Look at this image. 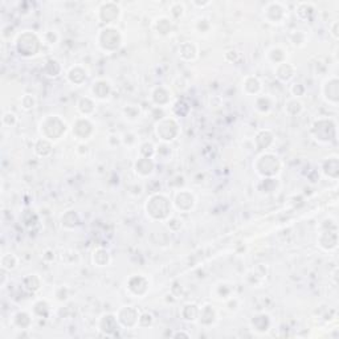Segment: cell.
<instances>
[{"label": "cell", "mask_w": 339, "mask_h": 339, "mask_svg": "<svg viewBox=\"0 0 339 339\" xmlns=\"http://www.w3.org/2000/svg\"><path fill=\"white\" fill-rule=\"evenodd\" d=\"M179 56L184 61H195L199 57L198 45L192 41H184L179 47Z\"/></svg>", "instance_id": "obj_26"}, {"label": "cell", "mask_w": 339, "mask_h": 339, "mask_svg": "<svg viewBox=\"0 0 339 339\" xmlns=\"http://www.w3.org/2000/svg\"><path fill=\"white\" fill-rule=\"evenodd\" d=\"M276 77L282 82H289L293 80V77L295 76V68L294 65H291L290 62H281V64L276 65Z\"/></svg>", "instance_id": "obj_27"}, {"label": "cell", "mask_w": 339, "mask_h": 339, "mask_svg": "<svg viewBox=\"0 0 339 339\" xmlns=\"http://www.w3.org/2000/svg\"><path fill=\"white\" fill-rule=\"evenodd\" d=\"M122 113H123V117L130 122L138 121L141 117V109L137 105H126L122 110Z\"/></svg>", "instance_id": "obj_46"}, {"label": "cell", "mask_w": 339, "mask_h": 339, "mask_svg": "<svg viewBox=\"0 0 339 339\" xmlns=\"http://www.w3.org/2000/svg\"><path fill=\"white\" fill-rule=\"evenodd\" d=\"M199 315V307L195 303H186L180 310V317L186 322H196Z\"/></svg>", "instance_id": "obj_36"}, {"label": "cell", "mask_w": 339, "mask_h": 339, "mask_svg": "<svg viewBox=\"0 0 339 339\" xmlns=\"http://www.w3.org/2000/svg\"><path fill=\"white\" fill-rule=\"evenodd\" d=\"M172 337L174 338H180V337H183V338H190L191 335L188 333H184V331H176Z\"/></svg>", "instance_id": "obj_61"}, {"label": "cell", "mask_w": 339, "mask_h": 339, "mask_svg": "<svg viewBox=\"0 0 339 339\" xmlns=\"http://www.w3.org/2000/svg\"><path fill=\"white\" fill-rule=\"evenodd\" d=\"M179 133H180V126L175 118L165 117L155 123V135L163 143H170V142L175 141L178 138Z\"/></svg>", "instance_id": "obj_6"}, {"label": "cell", "mask_w": 339, "mask_h": 339, "mask_svg": "<svg viewBox=\"0 0 339 339\" xmlns=\"http://www.w3.org/2000/svg\"><path fill=\"white\" fill-rule=\"evenodd\" d=\"M151 101L157 108H165L171 102V92L163 85H158L151 90Z\"/></svg>", "instance_id": "obj_17"}, {"label": "cell", "mask_w": 339, "mask_h": 339, "mask_svg": "<svg viewBox=\"0 0 339 339\" xmlns=\"http://www.w3.org/2000/svg\"><path fill=\"white\" fill-rule=\"evenodd\" d=\"M210 4H211V1H204V3H198V1H194V5H196V7H200V8L208 7Z\"/></svg>", "instance_id": "obj_63"}, {"label": "cell", "mask_w": 339, "mask_h": 339, "mask_svg": "<svg viewBox=\"0 0 339 339\" xmlns=\"http://www.w3.org/2000/svg\"><path fill=\"white\" fill-rule=\"evenodd\" d=\"M337 244H338V236L335 232H331V230H325L323 233H321L319 236V245L322 246L325 250H331L337 248Z\"/></svg>", "instance_id": "obj_34"}, {"label": "cell", "mask_w": 339, "mask_h": 339, "mask_svg": "<svg viewBox=\"0 0 339 339\" xmlns=\"http://www.w3.org/2000/svg\"><path fill=\"white\" fill-rule=\"evenodd\" d=\"M154 28L161 36H167L174 29L172 19H170L169 16H159L157 20L154 21Z\"/></svg>", "instance_id": "obj_31"}, {"label": "cell", "mask_w": 339, "mask_h": 339, "mask_svg": "<svg viewBox=\"0 0 339 339\" xmlns=\"http://www.w3.org/2000/svg\"><path fill=\"white\" fill-rule=\"evenodd\" d=\"M126 287H127V291L130 294L137 297V298H142L147 294L150 289L149 279L142 275H134L127 280Z\"/></svg>", "instance_id": "obj_8"}, {"label": "cell", "mask_w": 339, "mask_h": 339, "mask_svg": "<svg viewBox=\"0 0 339 339\" xmlns=\"http://www.w3.org/2000/svg\"><path fill=\"white\" fill-rule=\"evenodd\" d=\"M92 263L94 264V267L98 268H105L112 263V256H110L109 250H106L105 248H96L92 254Z\"/></svg>", "instance_id": "obj_29"}, {"label": "cell", "mask_w": 339, "mask_h": 339, "mask_svg": "<svg viewBox=\"0 0 339 339\" xmlns=\"http://www.w3.org/2000/svg\"><path fill=\"white\" fill-rule=\"evenodd\" d=\"M43 39L33 31H23L15 39V49L19 56L32 58L40 52Z\"/></svg>", "instance_id": "obj_2"}, {"label": "cell", "mask_w": 339, "mask_h": 339, "mask_svg": "<svg viewBox=\"0 0 339 339\" xmlns=\"http://www.w3.org/2000/svg\"><path fill=\"white\" fill-rule=\"evenodd\" d=\"M12 326L17 330H28L29 327L32 326V315L29 314L28 311L19 310L12 315Z\"/></svg>", "instance_id": "obj_24"}, {"label": "cell", "mask_w": 339, "mask_h": 339, "mask_svg": "<svg viewBox=\"0 0 339 339\" xmlns=\"http://www.w3.org/2000/svg\"><path fill=\"white\" fill-rule=\"evenodd\" d=\"M36 104L37 101L33 94H24V96H21L20 108L24 110V112H31V110L35 109V108H36Z\"/></svg>", "instance_id": "obj_48"}, {"label": "cell", "mask_w": 339, "mask_h": 339, "mask_svg": "<svg viewBox=\"0 0 339 339\" xmlns=\"http://www.w3.org/2000/svg\"><path fill=\"white\" fill-rule=\"evenodd\" d=\"M339 82L337 77H333V78H329L327 81H325L322 88V94L323 98L326 100V102L331 104L333 106L338 105V97H339Z\"/></svg>", "instance_id": "obj_16"}, {"label": "cell", "mask_w": 339, "mask_h": 339, "mask_svg": "<svg viewBox=\"0 0 339 339\" xmlns=\"http://www.w3.org/2000/svg\"><path fill=\"white\" fill-rule=\"evenodd\" d=\"M155 170V163L151 158H138L134 163V171L139 178H149L151 176Z\"/></svg>", "instance_id": "obj_19"}, {"label": "cell", "mask_w": 339, "mask_h": 339, "mask_svg": "<svg viewBox=\"0 0 339 339\" xmlns=\"http://www.w3.org/2000/svg\"><path fill=\"white\" fill-rule=\"evenodd\" d=\"M43 286V280L39 275L32 273V275H27L23 279V287L29 293H36Z\"/></svg>", "instance_id": "obj_33"}, {"label": "cell", "mask_w": 339, "mask_h": 339, "mask_svg": "<svg viewBox=\"0 0 339 339\" xmlns=\"http://www.w3.org/2000/svg\"><path fill=\"white\" fill-rule=\"evenodd\" d=\"M226 303L228 309L232 311H236L238 309V306H240V302H238V299L236 297H229L228 299H226Z\"/></svg>", "instance_id": "obj_59"}, {"label": "cell", "mask_w": 339, "mask_h": 339, "mask_svg": "<svg viewBox=\"0 0 339 339\" xmlns=\"http://www.w3.org/2000/svg\"><path fill=\"white\" fill-rule=\"evenodd\" d=\"M322 170H323V172H325V175L329 176V178H333V179L338 178V174H339L338 158L337 157L327 158L326 161L323 162Z\"/></svg>", "instance_id": "obj_35"}, {"label": "cell", "mask_w": 339, "mask_h": 339, "mask_svg": "<svg viewBox=\"0 0 339 339\" xmlns=\"http://www.w3.org/2000/svg\"><path fill=\"white\" fill-rule=\"evenodd\" d=\"M66 78L70 84L76 85V86H80L86 81L88 78V70L82 66V65H74L72 68L69 69L68 73H66Z\"/></svg>", "instance_id": "obj_23"}, {"label": "cell", "mask_w": 339, "mask_h": 339, "mask_svg": "<svg viewBox=\"0 0 339 339\" xmlns=\"http://www.w3.org/2000/svg\"><path fill=\"white\" fill-rule=\"evenodd\" d=\"M155 155H158L162 159H167V158L171 157V147H169V143H163L162 142V145H159L157 147Z\"/></svg>", "instance_id": "obj_55"}, {"label": "cell", "mask_w": 339, "mask_h": 339, "mask_svg": "<svg viewBox=\"0 0 339 339\" xmlns=\"http://www.w3.org/2000/svg\"><path fill=\"white\" fill-rule=\"evenodd\" d=\"M218 321V313L212 305H204L203 307H199V315L198 322L204 327L214 326Z\"/></svg>", "instance_id": "obj_18"}, {"label": "cell", "mask_w": 339, "mask_h": 339, "mask_svg": "<svg viewBox=\"0 0 339 339\" xmlns=\"http://www.w3.org/2000/svg\"><path fill=\"white\" fill-rule=\"evenodd\" d=\"M273 142H275V135H273L271 130L268 129L260 130L259 133L256 134V137H254V146L259 151L269 149L273 145Z\"/></svg>", "instance_id": "obj_22"}, {"label": "cell", "mask_w": 339, "mask_h": 339, "mask_svg": "<svg viewBox=\"0 0 339 339\" xmlns=\"http://www.w3.org/2000/svg\"><path fill=\"white\" fill-rule=\"evenodd\" d=\"M117 319L121 327L123 329H134L138 326L139 321V311L134 306H122L117 311Z\"/></svg>", "instance_id": "obj_11"}, {"label": "cell", "mask_w": 339, "mask_h": 339, "mask_svg": "<svg viewBox=\"0 0 339 339\" xmlns=\"http://www.w3.org/2000/svg\"><path fill=\"white\" fill-rule=\"evenodd\" d=\"M145 211L153 222H167L172 214V203L165 194L154 192L146 200Z\"/></svg>", "instance_id": "obj_1"}, {"label": "cell", "mask_w": 339, "mask_h": 339, "mask_svg": "<svg viewBox=\"0 0 339 339\" xmlns=\"http://www.w3.org/2000/svg\"><path fill=\"white\" fill-rule=\"evenodd\" d=\"M73 137L78 141H88L94 134V125L88 117L77 118L72 127Z\"/></svg>", "instance_id": "obj_10"}, {"label": "cell", "mask_w": 339, "mask_h": 339, "mask_svg": "<svg viewBox=\"0 0 339 339\" xmlns=\"http://www.w3.org/2000/svg\"><path fill=\"white\" fill-rule=\"evenodd\" d=\"M1 123L5 127H12V126H15L17 123L16 114L12 113V112H5L3 114V117H1Z\"/></svg>", "instance_id": "obj_52"}, {"label": "cell", "mask_w": 339, "mask_h": 339, "mask_svg": "<svg viewBox=\"0 0 339 339\" xmlns=\"http://www.w3.org/2000/svg\"><path fill=\"white\" fill-rule=\"evenodd\" d=\"M261 89H263V84L256 76H246L242 80V92L246 96H259Z\"/></svg>", "instance_id": "obj_25"}, {"label": "cell", "mask_w": 339, "mask_h": 339, "mask_svg": "<svg viewBox=\"0 0 339 339\" xmlns=\"http://www.w3.org/2000/svg\"><path fill=\"white\" fill-rule=\"evenodd\" d=\"M19 265V259L15 253H4L0 259V267L5 272L15 271Z\"/></svg>", "instance_id": "obj_38"}, {"label": "cell", "mask_w": 339, "mask_h": 339, "mask_svg": "<svg viewBox=\"0 0 339 339\" xmlns=\"http://www.w3.org/2000/svg\"><path fill=\"white\" fill-rule=\"evenodd\" d=\"M98 47L106 53H113L122 45L121 31L114 25H106L97 35Z\"/></svg>", "instance_id": "obj_5"}, {"label": "cell", "mask_w": 339, "mask_h": 339, "mask_svg": "<svg viewBox=\"0 0 339 339\" xmlns=\"http://www.w3.org/2000/svg\"><path fill=\"white\" fill-rule=\"evenodd\" d=\"M80 216H78V214H77L76 211L69 210L61 216V226H62L64 229H74V228H77V226H80Z\"/></svg>", "instance_id": "obj_32"}, {"label": "cell", "mask_w": 339, "mask_h": 339, "mask_svg": "<svg viewBox=\"0 0 339 339\" xmlns=\"http://www.w3.org/2000/svg\"><path fill=\"white\" fill-rule=\"evenodd\" d=\"M77 153L80 154V153H82L84 155H86V154L89 153V146L86 145L85 142H81L80 145L77 146Z\"/></svg>", "instance_id": "obj_60"}, {"label": "cell", "mask_w": 339, "mask_h": 339, "mask_svg": "<svg viewBox=\"0 0 339 339\" xmlns=\"http://www.w3.org/2000/svg\"><path fill=\"white\" fill-rule=\"evenodd\" d=\"M41 39H43V41H44L45 44L55 45L58 43L60 36H58V33H57L56 31H47V32H44V35H43Z\"/></svg>", "instance_id": "obj_53"}, {"label": "cell", "mask_w": 339, "mask_h": 339, "mask_svg": "<svg viewBox=\"0 0 339 339\" xmlns=\"http://www.w3.org/2000/svg\"><path fill=\"white\" fill-rule=\"evenodd\" d=\"M268 269L264 264H259L257 267L253 268L252 271L248 272L246 275V282L249 283L250 286H259L267 280Z\"/></svg>", "instance_id": "obj_21"}, {"label": "cell", "mask_w": 339, "mask_h": 339, "mask_svg": "<svg viewBox=\"0 0 339 339\" xmlns=\"http://www.w3.org/2000/svg\"><path fill=\"white\" fill-rule=\"evenodd\" d=\"M195 27H196V31H198L199 33H207L211 29V23L208 19H206V17H200V19H198V21H196Z\"/></svg>", "instance_id": "obj_54"}, {"label": "cell", "mask_w": 339, "mask_h": 339, "mask_svg": "<svg viewBox=\"0 0 339 339\" xmlns=\"http://www.w3.org/2000/svg\"><path fill=\"white\" fill-rule=\"evenodd\" d=\"M96 109H97V105L92 97H82L77 102V110L82 117L89 118L90 115L96 113Z\"/></svg>", "instance_id": "obj_28"}, {"label": "cell", "mask_w": 339, "mask_h": 339, "mask_svg": "<svg viewBox=\"0 0 339 339\" xmlns=\"http://www.w3.org/2000/svg\"><path fill=\"white\" fill-rule=\"evenodd\" d=\"M21 220H23V224H24L27 228H31V226H35L39 222V218L37 215L33 212V211H24L23 212V216H21Z\"/></svg>", "instance_id": "obj_49"}, {"label": "cell", "mask_w": 339, "mask_h": 339, "mask_svg": "<svg viewBox=\"0 0 339 339\" xmlns=\"http://www.w3.org/2000/svg\"><path fill=\"white\" fill-rule=\"evenodd\" d=\"M68 130L66 122L60 115H47L44 119H41L39 125V133L41 138L49 139V141H58L62 135H65Z\"/></svg>", "instance_id": "obj_4"}, {"label": "cell", "mask_w": 339, "mask_h": 339, "mask_svg": "<svg viewBox=\"0 0 339 339\" xmlns=\"http://www.w3.org/2000/svg\"><path fill=\"white\" fill-rule=\"evenodd\" d=\"M311 134L321 143H329L331 141H335V137H337L335 122L333 119H327V118H319L311 127Z\"/></svg>", "instance_id": "obj_7"}, {"label": "cell", "mask_w": 339, "mask_h": 339, "mask_svg": "<svg viewBox=\"0 0 339 339\" xmlns=\"http://www.w3.org/2000/svg\"><path fill=\"white\" fill-rule=\"evenodd\" d=\"M170 11H171V15H172L174 19H180V17H183V15H184L186 8H184V4H183V3L175 1V3H172V4L170 5Z\"/></svg>", "instance_id": "obj_50"}, {"label": "cell", "mask_w": 339, "mask_h": 339, "mask_svg": "<svg viewBox=\"0 0 339 339\" xmlns=\"http://www.w3.org/2000/svg\"><path fill=\"white\" fill-rule=\"evenodd\" d=\"M98 329L102 334L113 337V335H117V331L121 329V325L118 322L117 315L106 313V314H102L98 321Z\"/></svg>", "instance_id": "obj_14"}, {"label": "cell", "mask_w": 339, "mask_h": 339, "mask_svg": "<svg viewBox=\"0 0 339 339\" xmlns=\"http://www.w3.org/2000/svg\"><path fill=\"white\" fill-rule=\"evenodd\" d=\"M337 27H338V21H335L333 24V31H331V35L334 36V39H338V32H337Z\"/></svg>", "instance_id": "obj_62"}, {"label": "cell", "mask_w": 339, "mask_h": 339, "mask_svg": "<svg viewBox=\"0 0 339 339\" xmlns=\"http://www.w3.org/2000/svg\"><path fill=\"white\" fill-rule=\"evenodd\" d=\"M112 90H113V88H112V84L109 81L105 80V78H100V80L93 82L92 88H90V93L94 97V100L106 101L112 96Z\"/></svg>", "instance_id": "obj_15"}, {"label": "cell", "mask_w": 339, "mask_h": 339, "mask_svg": "<svg viewBox=\"0 0 339 339\" xmlns=\"http://www.w3.org/2000/svg\"><path fill=\"white\" fill-rule=\"evenodd\" d=\"M174 206L182 214H188L196 206V198H195V195L191 191L180 190L175 194Z\"/></svg>", "instance_id": "obj_13"}, {"label": "cell", "mask_w": 339, "mask_h": 339, "mask_svg": "<svg viewBox=\"0 0 339 339\" xmlns=\"http://www.w3.org/2000/svg\"><path fill=\"white\" fill-rule=\"evenodd\" d=\"M279 188V182L276 178H263L259 184V190L263 194H273Z\"/></svg>", "instance_id": "obj_44"}, {"label": "cell", "mask_w": 339, "mask_h": 339, "mask_svg": "<svg viewBox=\"0 0 339 339\" xmlns=\"http://www.w3.org/2000/svg\"><path fill=\"white\" fill-rule=\"evenodd\" d=\"M290 40L291 43L294 45H297V47H302V45L305 44L306 37H305V33H303L302 31H294V32L290 35Z\"/></svg>", "instance_id": "obj_56"}, {"label": "cell", "mask_w": 339, "mask_h": 339, "mask_svg": "<svg viewBox=\"0 0 339 339\" xmlns=\"http://www.w3.org/2000/svg\"><path fill=\"white\" fill-rule=\"evenodd\" d=\"M303 109L302 102L297 100V98H290L287 100L286 104H285V112H286L290 117H295V115H299Z\"/></svg>", "instance_id": "obj_43"}, {"label": "cell", "mask_w": 339, "mask_h": 339, "mask_svg": "<svg viewBox=\"0 0 339 339\" xmlns=\"http://www.w3.org/2000/svg\"><path fill=\"white\" fill-rule=\"evenodd\" d=\"M62 72V68H61L60 62L57 60H48L43 66V74L48 78H56L58 77Z\"/></svg>", "instance_id": "obj_37"}, {"label": "cell", "mask_w": 339, "mask_h": 339, "mask_svg": "<svg viewBox=\"0 0 339 339\" xmlns=\"http://www.w3.org/2000/svg\"><path fill=\"white\" fill-rule=\"evenodd\" d=\"M154 323V315L151 313H142L139 315V321H138V326L143 327V329H147V327H151Z\"/></svg>", "instance_id": "obj_51"}, {"label": "cell", "mask_w": 339, "mask_h": 339, "mask_svg": "<svg viewBox=\"0 0 339 339\" xmlns=\"http://www.w3.org/2000/svg\"><path fill=\"white\" fill-rule=\"evenodd\" d=\"M305 92H306L305 86H303L302 84H299V82H295V84H293L290 86V93L294 98L302 97L303 94H305Z\"/></svg>", "instance_id": "obj_57"}, {"label": "cell", "mask_w": 339, "mask_h": 339, "mask_svg": "<svg viewBox=\"0 0 339 339\" xmlns=\"http://www.w3.org/2000/svg\"><path fill=\"white\" fill-rule=\"evenodd\" d=\"M268 60L271 61L272 64L279 65L281 62L286 61V51L281 47H272L267 53Z\"/></svg>", "instance_id": "obj_39"}, {"label": "cell", "mask_w": 339, "mask_h": 339, "mask_svg": "<svg viewBox=\"0 0 339 339\" xmlns=\"http://www.w3.org/2000/svg\"><path fill=\"white\" fill-rule=\"evenodd\" d=\"M121 17V7L114 1L102 3L98 8V19L106 25H113Z\"/></svg>", "instance_id": "obj_9"}, {"label": "cell", "mask_w": 339, "mask_h": 339, "mask_svg": "<svg viewBox=\"0 0 339 339\" xmlns=\"http://www.w3.org/2000/svg\"><path fill=\"white\" fill-rule=\"evenodd\" d=\"M33 151L36 154L37 157L40 158H48L52 155L53 153V146L52 141L49 139H45V138H39L33 146Z\"/></svg>", "instance_id": "obj_30"}, {"label": "cell", "mask_w": 339, "mask_h": 339, "mask_svg": "<svg viewBox=\"0 0 339 339\" xmlns=\"http://www.w3.org/2000/svg\"><path fill=\"white\" fill-rule=\"evenodd\" d=\"M233 289L234 286L232 283L220 282L216 285V287H215V295H216V298L224 299V301H226V299H228L229 297H232Z\"/></svg>", "instance_id": "obj_41"}, {"label": "cell", "mask_w": 339, "mask_h": 339, "mask_svg": "<svg viewBox=\"0 0 339 339\" xmlns=\"http://www.w3.org/2000/svg\"><path fill=\"white\" fill-rule=\"evenodd\" d=\"M32 313L35 317L47 318L49 315V313H51V305H49L48 301H45V299H39V301H36V302L33 303Z\"/></svg>", "instance_id": "obj_40"}, {"label": "cell", "mask_w": 339, "mask_h": 339, "mask_svg": "<svg viewBox=\"0 0 339 339\" xmlns=\"http://www.w3.org/2000/svg\"><path fill=\"white\" fill-rule=\"evenodd\" d=\"M155 153H157V147L154 145L153 142L146 141L143 143H141L139 146V155L143 158H151L153 159L155 157Z\"/></svg>", "instance_id": "obj_47"}, {"label": "cell", "mask_w": 339, "mask_h": 339, "mask_svg": "<svg viewBox=\"0 0 339 339\" xmlns=\"http://www.w3.org/2000/svg\"><path fill=\"white\" fill-rule=\"evenodd\" d=\"M254 108L259 110L260 113H269L273 108V101L269 96H257L254 101Z\"/></svg>", "instance_id": "obj_42"}, {"label": "cell", "mask_w": 339, "mask_h": 339, "mask_svg": "<svg viewBox=\"0 0 339 339\" xmlns=\"http://www.w3.org/2000/svg\"><path fill=\"white\" fill-rule=\"evenodd\" d=\"M314 11L315 7L314 4H311V3H299V4L297 5V8H295L297 16H298L299 19H302V20H307V19L310 17V15H314Z\"/></svg>", "instance_id": "obj_45"}, {"label": "cell", "mask_w": 339, "mask_h": 339, "mask_svg": "<svg viewBox=\"0 0 339 339\" xmlns=\"http://www.w3.org/2000/svg\"><path fill=\"white\" fill-rule=\"evenodd\" d=\"M253 169L261 178H276L281 172L282 163L273 153H263L253 162Z\"/></svg>", "instance_id": "obj_3"}, {"label": "cell", "mask_w": 339, "mask_h": 339, "mask_svg": "<svg viewBox=\"0 0 339 339\" xmlns=\"http://www.w3.org/2000/svg\"><path fill=\"white\" fill-rule=\"evenodd\" d=\"M271 317L265 313H260L252 317L250 319V327L257 334H265L271 329Z\"/></svg>", "instance_id": "obj_20"}, {"label": "cell", "mask_w": 339, "mask_h": 339, "mask_svg": "<svg viewBox=\"0 0 339 339\" xmlns=\"http://www.w3.org/2000/svg\"><path fill=\"white\" fill-rule=\"evenodd\" d=\"M286 17V8L279 1L268 3L264 8V19L271 24H281Z\"/></svg>", "instance_id": "obj_12"}, {"label": "cell", "mask_w": 339, "mask_h": 339, "mask_svg": "<svg viewBox=\"0 0 339 339\" xmlns=\"http://www.w3.org/2000/svg\"><path fill=\"white\" fill-rule=\"evenodd\" d=\"M55 297H56L57 301H60V302L66 301V298H68V289H66V286L56 287V290H55Z\"/></svg>", "instance_id": "obj_58"}]
</instances>
